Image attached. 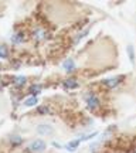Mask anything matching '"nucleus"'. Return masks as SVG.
<instances>
[{
	"label": "nucleus",
	"mask_w": 136,
	"mask_h": 153,
	"mask_svg": "<svg viewBox=\"0 0 136 153\" xmlns=\"http://www.w3.org/2000/svg\"><path fill=\"white\" fill-rule=\"evenodd\" d=\"M36 132L38 135H41V136H52L54 135V128L48 123H40V125H37Z\"/></svg>",
	"instance_id": "obj_1"
},
{
	"label": "nucleus",
	"mask_w": 136,
	"mask_h": 153,
	"mask_svg": "<svg viewBox=\"0 0 136 153\" xmlns=\"http://www.w3.org/2000/svg\"><path fill=\"white\" fill-rule=\"evenodd\" d=\"M45 142H43V140H34V142L30 143V146H29V149L34 153H40L43 150H45Z\"/></svg>",
	"instance_id": "obj_2"
},
{
	"label": "nucleus",
	"mask_w": 136,
	"mask_h": 153,
	"mask_svg": "<svg viewBox=\"0 0 136 153\" xmlns=\"http://www.w3.org/2000/svg\"><path fill=\"white\" fill-rule=\"evenodd\" d=\"M86 102H88V108L89 109H96L99 106V101L95 95H86Z\"/></svg>",
	"instance_id": "obj_3"
},
{
	"label": "nucleus",
	"mask_w": 136,
	"mask_h": 153,
	"mask_svg": "<svg viewBox=\"0 0 136 153\" xmlns=\"http://www.w3.org/2000/svg\"><path fill=\"white\" fill-rule=\"evenodd\" d=\"M121 81H122V76H115V78H111V79H105L104 84L105 85H108V87L114 88V87H116Z\"/></svg>",
	"instance_id": "obj_4"
},
{
	"label": "nucleus",
	"mask_w": 136,
	"mask_h": 153,
	"mask_svg": "<svg viewBox=\"0 0 136 153\" xmlns=\"http://www.w3.org/2000/svg\"><path fill=\"white\" fill-rule=\"evenodd\" d=\"M74 68H75V64H74L73 60H67V61L64 63V70H67L68 72H70V71H73Z\"/></svg>",
	"instance_id": "obj_5"
},
{
	"label": "nucleus",
	"mask_w": 136,
	"mask_h": 153,
	"mask_svg": "<svg viewBox=\"0 0 136 153\" xmlns=\"http://www.w3.org/2000/svg\"><path fill=\"white\" fill-rule=\"evenodd\" d=\"M64 87L65 88H77L78 87V82H77L75 79H67V81L64 82Z\"/></svg>",
	"instance_id": "obj_6"
},
{
	"label": "nucleus",
	"mask_w": 136,
	"mask_h": 153,
	"mask_svg": "<svg viewBox=\"0 0 136 153\" xmlns=\"http://www.w3.org/2000/svg\"><path fill=\"white\" fill-rule=\"evenodd\" d=\"M36 104H37V98H36V97H30L29 99L24 101V105H26V106H33V105H36Z\"/></svg>",
	"instance_id": "obj_7"
},
{
	"label": "nucleus",
	"mask_w": 136,
	"mask_h": 153,
	"mask_svg": "<svg viewBox=\"0 0 136 153\" xmlns=\"http://www.w3.org/2000/svg\"><path fill=\"white\" fill-rule=\"evenodd\" d=\"M80 143H81V139H77V140H73V142L68 143V145H67V147H68L70 150H74V149H75Z\"/></svg>",
	"instance_id": "obj_8"
},
{
	"label": "nucleus",
	"mask_w": 136,
	"mask_h": 153,
	"mask_svg": "<svg viewBox=\"0 0 136 153\" xmlns=\"http://www.w3.org/2000/svg\"><path fill=\"white\" fill-rule=\"evenodd\" d=\"M14 82H16V85H17V87H21L23 84H26V78H24V76H16Z\"/></svg>",
	"instance_id": "obj_9"
},
{
	"label": "nucleus",
	"mask_w": 136,
	"mask_h": 153,
	"mask_svg": "<svg viewBox=\"0 0 136 153\" xmlns=\"http://www.w3.org/2000/svg\"><path fill=\"white\" fill-rule=\"evenodd\" d=\"M128 54H129L130 61L133 63V61H135V55H133V47H132V45H128Z\"/></svg>",
	"instance_id": "obj_10"
},
{
	"label": "nucleus",
	"mask_w": 136,
	"mask_h": 153,
	"mask_svg": "<svg viewBox=\"0 0 136 153\" xmlns=\"http://www.w3.org/2000/svg\"><path fill=\"white\" fill-rule=\"evenodd\" d=\"M23 34H16L14 37H13V40H14V43L16 44H19V43H23Z\"/></svg>",
	"instance_id": "obj_11"
},
{
	"label": "nucleus",
	"mask_w": 136,
	"mask_h": 153,
	"mask_svg": "<svg viewBox=\"0 0 136 153\" xmlns=\"http://www.w3.org/2000/svg\"><path fill=\"white\" fill-rule=\"evenodd\" d=\"M6 57H7V50H6V47L0 45V58H6Z\"/></svg>",
	"instance_id": "obj_12"
},
{
	"label": "nucleus",
	"mask_w": 136,
	"mask_h": 153,
	"mask_svg": "<svg viewBox=\"0 0 136 153\" xmlns=\"http://www.w3.org/2000/svg\"><path fill=\"white\" fill-rule=\"evenodd\" d=\"M38 91H40V87H33L31 89H30V92H33V94H34V97H36V94H37Z\"/></svg>",
	"instance_id": "obj_13"
},
{
	"label": "nucleus",
	"mask_w": 136,
	"mask_h": 153,
	"mask_svg": "<svg viewBox=\"0 0 136 153\" xmlns=\"http://www.w3.org/2000/svg\"><path fill=\"white\" fill-rule=\"evenodd\" d=\"M11 140H14V143H20L21 139L19 138V136H11Z\"/></svg>",
	"instance_id": "obj_14"
}]
</instances>
